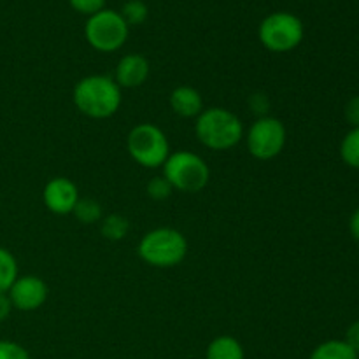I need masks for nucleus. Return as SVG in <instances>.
Returning <instances> with one entry per match:
<instances>
[{"mask_svg": "<svg viewBox=\"0 0 359 359\" xmlns=\"http://www.w3.org/2000/svg\"><path fill=\"white\" fill-rule=\"evenodd\" d=\"M77 111L91 119H107L121 107V88L109 76H86L77 81L72 91Z\"/></svg>", "mask_w": 359, "mask_h": 359, "instance_id": "f257e3e1", "label": "nucleus"}, {"mask_svg": "<svg viewBox=\"0 0 359 359\" xmlns=\"http://www.w3.org/2000/svg\"><path fill=\"white\" fill-rule=\"evenodd\" d=\"M79 198V189L74 184V181L67 177L49 179L44 186V191H42V202H44L46 209L56 216L72 214Z\"/></svg>", "mask_w": 359, "mask_h": 359, "instance_id": "9d476101", "label": "nucleus"}, {"mask_svg": "<svg viewBox=\"0 0 359 359\" xmlns=\"http://www.w3.org/2000/svg\"><path fill=\"white\" fill-rule=\"evenodd\" d=\"M309 359H359V354L346 340H328L319 344Z\"/></svg>", "mask_w": 359, "mask_h": 359, "instance_id": "4468645a", "label": "nucleus"}, {"mask_svg": "<svg viewBox=\"0 0 359 359\" xmlns=\"http://www.w3.org/2000/svg\"><path fill=\"white\" fill-rule=\"evenodd\" d=\"M163 177L170 182L174 191L198 193L209 184V165L191 151L170 153L163 163Z\"/></svg>", "mask_w": 359, "mask_h": 359, "instance_id": "20e7f679", "label": "nucleus"}, {"mask_svg": "<svg viewBox=\"0 0 359 359\" xmlns=\"http://www.w3.org/2000/svg\"><path fill=\"white\" fill-rule=\"evenodd\" d=\"M72 214L83 224H93L102 221V205L93 198H79Z\"/></svg>", "mask_w": 359, "mask_h": 359, "instance_id": "f3484780", "label": "nucleus"}, {"mask_svg": "<svg viewBox=\"0 0 359 359\" xmlns=\"http://www.w3.org/2000/svg\"><path fill=\"white\" fill-rule=\"evenodd\" d=\"M125 20V23L128 27H137V25H142L144 21L147 20V6L142 2V0H128V2L123 6L121 13H119Z\"/></svg>", "mask_w": 359, "mask_h": 359, "instance_id": "6ab92c4d", "label": "nucleus"}, {"mask_svg": "<svg viewBox=\"0 0 359 359\" xmlns=\"http://www.w3.org/2000/svg\"><path fill=\"white\" fill-rule=\"evenodd\" d=\"M349 230H351V235L354 237V241L359 242V209L354 210L353 216H351Z\"/></svg>", "mask_w": 359, "mask_h": 359, "instance_id": "bb28decb", "label": "nucleus"}, {"mask_svg": "<svg viewBox=\"0 0 359 359\" xmlns=\"http://www.w3.org/2000/svg\"><path fill=\"white\" fill-rule=\"evenodd\" d=\"M137 255L154 269H174L188 255V241L175 228H154L140 238Z\"/></svg>", "mask_w": 359, "mask_h": 359, "instance_id": "7ed1b4c3", "label": "nucleus"}, {"mask_svg": "<svg viewBox=\"0 0 359 359\" xmlns=\"http://www.w3.org/2000/svg\"><path fill=\"white\" fill-rule=\"evenodd\" d=\"M305 35L304 23L291 13H272L258 28L259 42L272 53H287L302 44Z\"/></svg>", "mask_w": 359, "mask_h": 359, "instance_id": "423d86ee", "label": "nucleus"}, {"mask_svg": "<svg viewBox=\"0 0 359 359\" xmlns=\"http://www.w3.org/2000/svg\"><path fill=\"white\" fill-rule=\"evenodd\" d=\"M249 105H251L252 111L258 112L259 118H262V116H266V112H269V109H270L269 98H266V95H263V93L252 95L251 100H249Z\"/></svg>", "mask_w": 359, "mask_h": 359, "instance_id": "5701e85b", "label": "nucleus"}, {"mask_svg": "<svg viewBox=\"0 0 359 359\" xmlns=\"http://www.w3.org/2000/svg\"><path fill=\"white\" fill-rule=\"evenodd\" d=\"M151 72V65L147 62L146 56L137 55V53H130V55L123 56L116 65L114 81L119 88H126V90H133V88L142 86L147 81Z\"/></svg>", "mask_w": 359, "mask_h": 359, "instance_id": "9b49d317", "label": "nucleus"}, {"mask_svg": "<svg viewBox=\"0 0 359 359\" xmlns=\"http://www.w3.org/2000/svg\"><path fill=\"white\" fill-rule=\"evenodd\" d=\"M248 151L259 161H269L279 156L286 146V126L280 119L262 116L256 119L245 135Z\"/></svg>", "mask_w": 359, "mask_h": 359, "instance_id": "6e6552de", "label": "nucleus"}, {"mask_svg": "<svg viewBox=\"0 0 359 359\" xmlns=\"http://www.w3.org/2000/svg\"><path fill=\"white\" fill-rule=\"evenodd\" d=\"M130 221L121 214H109L102 217L100 221V233L102 237L111 242H119L128 235Z\"/></svg>", "mask_w": 359, "mask_h": 359, "instance_id": "2eb2a0df", "label": "nucleus"}, {"mask_svg": "<svg viewBox=\"0 0 359 359\" xmlns=\"http://www.w3.org/2000/svg\"><path fill=\"white\" fill-rule=\"evenodd\" d=\"M340 156L344 163L353 168H359V126L351 130L340 144Z\"/></svg>", "mask_w": 359, "mask_h": 359, "instance_id": "a211bd4d", "label": "nucleus"}, {"mask_svg": "<svg viewBox=\"0 0 359 359\" xmlns=\"http://www.w3.org/2000/svg\"><path fill=\"white\" fill-rule=\"evenodd\" d=\"M48 284L37 276H18L11 290L7 291L13 309L21 312H34L48 300Z\"/></svg>", "mask_w": 359, "mask_h": 359, "instance_id": "1a4fd4ad", "label": "nucleus"}, {"mask_svg": "<svg viewBox=\"0 0 359 359\" xmlns=\"http://www.w3.org/2000/svg\"><path fill=\"white\" fill-rule=\"evenodd\" d=\"M205 359H245L244 347L230 335L216 337L207 347Z\"/></svg>", "mask_w": 359, "mask_h": 359, "instance_id": "ddd939ff", "label": "nucleus"}, {"mask_svg": "<svg viewBox=\"0 0 359 359\" xmlns=\"http://www.w3.org/2000/svg\"><path fill=\"white\" fill-rule=\"evenodd\" d=\"M346 342L349 344V346L353 347V349L359 354V319H358V321H354L353 325L347 328Z\"/></svg>", "mask_w": 359, "mask_h": 359, "instance_id": "393cba45", "label": "nucleus"}, {"mask_svg": "<svg viewBox=\"0 0 359 359\" xmlns=\"http://www.w3.org/2000/svg\"><path fill=\"white\" fill-rule=\"evenodd\" d=\"M18 279V262L13 252L0 248V293H7Z\"/></svg>", "mask_w": 359, "mask_h": 359, "instance_id": "dca6fc26", "label": "nucleus"}, {"mask_svg": "<svg viewBox=\"0 0 359 359\" xmlns=\"http://www.w3.org/2000/svg\"><path fill=\"white\" fill-rule=\"evenodd\" d=\"M195 133L207 149L228 151L244 139V125L228 109L209 107L196 118Z\"/></svg>", "mask_w": 359, "mask_h": 359, "instance_id": "f03ea898", "label": "nucleus"}, {"mask_svg": "<svg viewBox=\"0 0 359 359\" xmlns=\"http://www.w3.org/2000/svg\"><path fill=\"white\" fill-rule=\"evenodd\" d=\"M168 104L170 109L181 118H198L202 114L203 107V97L196 88L193 86H177L172 90L170 97H168Z\"/></svg>", "mask_w": 359, "mask_h": 359, "instance_id": "f8f14e48", "label": "nucleus"}, {"mask_svg": "<svg viewBox=\"0 0 359 359\" xmlns=\"http://www.w3.org/2000/svg\"><path fill=\"white\" fill-rule=\"evenodd\" d=\"M0 359H30V354L21 344L0 340Z\"/></svg>", "mask_w": 359, "mask_h": 359, "instance_id": "412c9836", "label": "nucleus"}, {"mask_svg": "<svg viewBox=\"0 0 359 359\" xmlns=\"http://www.w3.org/2000/svg\"><path fill=\"white\" fill-rule=\"evenodd\" d=\"M346 118L353 125V128L359 126V97H353L346 105Z\"/></svg>", "mask_w": 359, "mask_h": 359, "instance_id": "b1692460", "label": "nucleus"}, {"mask_svg": "<svg viewBox=\"0 0 359 359\" xmlns=\"http://www.w3.org/2000/svg\"><path fill=\"white\" fill-rule=\"evenodd\" d=\"M126 149L132 160L140 167H163L170 156V144L160 126L153 123H140L130 130L126 137Z\"/></svg>", "mask_w": 359, "mask_h": 359, "instance_id": "39448f33", "label": "nucleus"}, {"mask_svg": "<svg viewBox=\"0 0 359 359\" xmlns=\"http://www.w3.org/2000/svg\"><path fill=\"white\" fill-rule=\"evenodd\" d=\"M128 25L116 11L102 9L88 18L84 35L88 44L100 53L118 51L128 39Z\"/></svg>", "mask_w": 359, "mask_h": 359, "instance_id": "0eeeda50", "label": "nucleus"}, {"mask_svg": "<svg viewBox=\"0 0 359 359\" xmlns=\"http://www.w3.org/2000/svg\"><path fill=\"white\" fill-rule=\"evenodd\" d=\"M69 2L74 11L81 14H88V16L100 13L105 6V0H69Z\"/></svg>", "mask_w": 359, "mask_h": 359, "instance_id": "4be33fe9", "label": "nucleus"}, {"mask_svg": "<svg viewBox=\"0 0 359 359\" xmlns=\"http://www.w3.org/2000/svg\"><path fill=\"white\" fill-rule=\"evenodd\" d=\"M146 193L149 195V198L156 200V202H163V200L170 198V195L174 193V188H172L170 182L161 175V177H153L147 182Z\"/></svg>", "mask_w": 359, "mask_h": 359, "instance_id": "aec40b11", "label": "nucleus"}, {"mask_svg": "<svg viewBox=\"0 0 359 359\" xmlns=\"http://www.w3.org/2000/svg\"><path fill=\"white\" fill-rule=\"evenodd\" d=\"M11 311H13V304H11L9 294L0 293V323L9 318Z\"/></svg>", "mask_w": 359, "mask_h": 359, "instance_id": "a878e982", "label": "nucleus"}]
</instances>
